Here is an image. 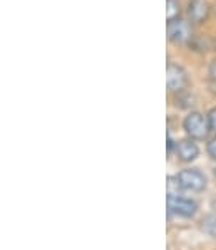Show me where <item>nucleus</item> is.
I'll return each mask as SVG.
<instances>
[{
	"instance_id": "obj_1",
	"label": "nucleus",
	"mask_w": 216,
	"mask_h": 250,
	"mask_svg": "<svg viewBox=\"0 0 216 250\" xmlns=\"http://www.w3.org/2000/svg\"><path fill=\"white\" fill-rule=\"evenodd\" d=\"M184 131L191 140H204L210 134V125L208 118H204L201 113H190L183 121Z\"/></svg>"
},
{
	"instance_id": "obj_2",
	"label": "nucleus",
	"mask_w": 216,
	"mask_h": 250,
	"mask_svg": "<svg viewBox=\"0 0 216 250\" xmlns=\"http://www.w3.org/2000/svg\"><path fill=\"white\" fill-rule=\"evenodd\" d=\"M176 178H178V182L181 185V188L183 190H188V191H203L204 188H206V176L203 175L199 170H181L178 175H176Z\"/></svg>"
},
{
	"instance_id": "obj_3",
	"label": "nucleus",
	"mask_w": 216,
	"mask_h": 250,
	"mask_svg": "<svg viewBox=\"0 0 216 250\" xmlns=\"http://www.w3.org/2000/svg\"><path fill=\"white\" fill-rule=\"evenodd\" d=\"M168 39L173 44H186L193 39V27L184 19L168 22Z\"/></svg>"
},
{
	"instance_id": "obj_4",
	"label": "nucleus",
	"mask_w": 216,
	"mask_h": 250,
	"mask_svg": "<svg viewBox=\"0 0 216 250\" xmlns=\"http://www.w3.org/2000/svg\"><path fill=\"white\" fill-rule=\"evenodd\" d=\"M168 210L179 217L190 218L198 211V205L191 198L181 197V195H168Z\"/></svg>"
},
{
	"instance_id": "obj_5",
	"label": "nucleus",
	"mask_w": 216,
	"mask_h": 250,
	"mask_svg": "<svg viewBox=\"0 0 216 250\" xmlns=\"http://www.w3.org/2000/svg\"><path fill=\"white\" fill-rule=\"evenodd\" d=\"M166 84L168 89L173 92H183L188 86V74L183 67L175 62H168L166 67Z\"/></svg>"
},
{
	"instance_id": "obj_6",
	"label": "nucleus",
	"mask_w": 216,
	"mask_h": 250,
	"mask_svg": "<svg viewBox=\"0 0 216 250\" xmlns=\"http://www.w3.org/2000/svg\"><path fill=\"white\" fill-rule=\"evenodd\" d=\"M210 17V3L206 0H191L188 3V19L193 24H203Z\"/></svg>"
},
{
	"instance_id": "obj_7",
	"label": "nucleus",
	"mask_w": 216,
	"mask_h": 250,
	"mask_svg": "<svg viewBox=\"0 0 216 250\" xmlns=\"http://www.w3.org/2000/svg\"><path fill=\"white\" fill-rule=\"evenodd\" d=\"M175 151H176V156L181 160V161H184V163H190V161L193 160H196L198 158V155H199V148H198V145L195 143V140H181L176 143V148H175Z\"/></svg>"
},
{
	"instance_id": "obj_8",
	"label": "nucleus",
	"mask_w": 216,
	"mask_h": 250,
	"mask_svg": "<svg viewBox=\"0 0 216 250\" xmlns=\"http://www.w3.org/2000/svg\"><path fill=\"white\" fill-rule=\"evenodd\" d=\"M179 12L181 5L178 0H166V17H168V22L179 19Z\"/></svg>"
},
{
	"instance_id": "obj_9",
	"label": "nucleus",
	"mask_w": 216,
	"mask_h": 250,
	"mask_svg": "<svg viewBox=\"0 0 216 250\" xmlns=\"http://www.w3.org/2000/svg\"><path fill=\"white\" fill-rule=\"evenodd\" d=\"M201 230L210 237L216 238V215H208L201 220Z\"/></svg>"
},
{
	"instance_id": "obj_10",
	"label": "nucleus",
	"mask_w": 216,
	"mask_h": 250,
	"mask_svg": "<svg viewBox=\"0 0 216 250\" xmlns=\"http://www.w3.org/2000/svg\"><path fill=\"white\" fill-rule=\"evenodd\" d=\"M208 125H210V131H213L216 134V107L208 113Z\"/></svg>"
},
{
	"instance_id": "obj_11",
	"label": "nucleus",
	"mask_w": 216,
	"mask_h": 250,
	"mask_svg": "<svg viewBox=\"0 0 216 250\" xmlns=\"http://www.w3.org/2000/svg\"><path fill=\"white\" fill-rule=\"evenodd\" d=\"M206 149H208V155H210L213 160H216V136L210 141V143H208Z\"/></svg>"
},
{
	"instance_id": "obj_12",
	"label": "nucleus",
	"mask_w": 216,
	"mask_h": 250,
	"mask_svg": "<svg viewBox=\"0 0 216 250\" xmlns=\"http://www.w3.org/2000/svg\"><path fill=\"white\" fill-rule=\"evenodd\" d=\"M210 76H211V79L216 83V59L211 62V66H210Z\"/></svg>"
},
{
	"instance_id": "obj_13",
	"label": "nucleus",
	"mask_w": 216,
	"mask_h": 250,
	"mask_svg": "<svg viewBox=\"0 0 216 250\" xmlns=\"http://www.w3.org/2000/svg\"><path fill=\"white\" fill-rule=\"evenodd\" d=\"M215 51H216V39H215Z\"/></svg>"
},
{
	"instance_id": "obj_14",
	"label": "nucleus",
	"mask_w": 216,
	"mask_h": 250,
	"mask_svg": "<svg viewBox=\"0 0 216 250\" xmlns=\"http://www.w3.org/2000/svg\"><path fill=\"white\" fill-rule=\"evenodd\" d=\"M215 173H216V168H215Z\"/></svg>"
}]
</instances>
